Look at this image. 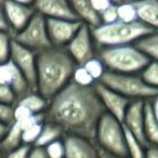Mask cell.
I'll return each mask as SVG.
<instances>
[{
    "mask_svg": "<svg viewBox=\"0 0 158 158\" xmlns=\"http://www.w3.org/2000/svg\"><path fill=\"white\" fill-rule=\"evenodd\" d=\"M94 142L99 148L105 151L112 157L129 156L123 123L107 112L104 113L100 118Z\"/></svg>",
    "mask_w": 158,
    "mask_h": 158,
    "instance_id": "5b68a950",
    "label": "cell"
},
{
    "mask_svg": "<svg viewBox=\"0 0 158 158\" xmlns=\"http://www.w3.org/2000/svg\"><path fill=\"white\" fill-rule=\"evenodd\" d=\"M63 142L67 158H95L99 156L97 143L84 136L65 134Z\"/></svg>",
    "mask_w": 158,
    "mask_h": 158,
    "instance_id": "5bb4252c",
    "label": "cell"
},
{
    "mask_svg": "<svg viewBox=\"0 0 158 158\" xmlns=\"http://www.w3.org/2000/svg\"><path fill=\"white\" fill-rule=\"evenodd\" d=\"M2 9L12 33H18L26 26L36 10L33 5L15 2L13 0H2Z\"/></svg>",
    "mask_w": 158,
    "mask_h": 158,
    "instance_id": "7c38bea8",
    "label": "cell"
},
{
    "mask_svg": "<svg viewBox=\"0 0 158 158\" xmlns=\"http://www.w3.org/2000/svg\"><path fill=\"white\" fill-rule=\"evenodd\" d=\"M106 112L93 86H80L70 80L49 101L44 120L60 126L65 134L95 141L98 123Z\"/></svg>",
    "mask_w": 158,
    "mask_h": 158,
    "instance_id": "6da1fadb",
    "label": "cell"
},
{
    "mask_svg": "<svg viewBox=\"0 0 158 158\" xmlns=\"http://www.w3.org/2000/svg\"><path fill=\"white\" fill-rule=\"evenodd\" d=\"M144 133L149 144H158V119L154 113L151 99L144 104Z\"/></svg>",
    "mask_w": 158,
    "mask_h": 158,
    "instance_id": "d6986e66",
    "label": "cell"
},
{
    "mask_svg": "<svg viewBox=\"0 0 158 158\" xmlns=\"http://www.w3.org/2000/svg\"><path fill=\"white\" fill-rule=\"evenodd\" d=\"M9 33L10 31H0V63H5L10 60L12 36Z\"/></svg>",
    "mask_w": 158,
    "mask_h": 158,
    "instance_id": "f1b7e54d",
    "label": "cell"
},
{
    "mask_svg": "<svg viewBox=\"0 0 158 158\" xmlns=\"http://www.w3.org/2000/svg\"><path fill=\"white\" fill-rule=\"evenodd\" d=\"M144 104L145 100H131L126 110L123 123L139 139L142 145L146 147L149 144L144 133Z\"/></svg>",
    "mask_w": 158,
    "mask_h": 158,
    "instance_id": "4fadbf2b",
    "label": "cell"
},
{
    "mask_svg": "<svg viewBox=\"0 0 158 158\" xmlns=\"http://www.w3.org/2000/svg\"><path fill=\"white\" fill-rule=\"evenodd\" d=\"M16 101H18V97L13 89L8 85L0 84V102L14 104L16 103Z\"/></svg>",
    "mask_w": 158,
    "mask_h": 158,
    "instance_id": "d6a6232c",
    "label": "cell"
},
{
    "mask_svg": "<svg viewBox=\"0 0 158 158\" xmlns=\"http://www.w3.org/2000/svg\"><path fill=\"white\" fill-rule=\"evenodd\" d=\"M47 153L50 158H61L65 157V146L63 140H54L46 146Z\"/></svg>",
    "mask_w": 158,
    "mask_h": 158,
    "instance_id": "4dcf8cb0",
    "label": "cell"
},
{
    "mask_svg": "<svg viewBox=\"0 0 158 158\" xmlns=\"http://www.w3.org/2000/svg\"><path fill=\"white\" fill-rule=\"evenodd\" d=\"M1 3H2V0H0V5H1Z\"/></svg>",
    "mask_w": 158,
    "mask_h": 158,
    "instance_id": "ee69618b",
    "label": "cell"
},
{
    "mask_svg": "<svg viewBox=\"0 0 158 158\" xmlns=\"http://www.w3.org/2000/svg\"><path fill=\"white\" fill-rule=\"evenodd\" d=\"M10 59L26 78L31 91H37V63L36 51L19 44L12 37Z\"/></svg>",
    "mask_w": 158,
    "mask_h": 158,
    "instance_id": "ba28073f",
    "label": "cell"
},
{
    "mask_svg": "<svg viewBox=\"0 0 158 158\" xmlns=\"http://www.w3.org/2000/svg\"><path fill=\"white\" fill-rule=\"evenodd\" d=\"M154 31L155 29L140 20L132 22L117 20L113 23H101L99 26L91 27V34L98 47L131 44Z\"/></svg>",
    "mask_w": 158,
    "mask_h": 158,
    "instance_id": "3957f363",
    "label": "cell"
},
{
    "mask_svg": "<svg viewBox=\"0 0 158 158\" xmlns=\"http://www.w3.org/2000/svg\"><path fill=\"white\" fill-rule=\"evenodd\" d=\"M64 131L60 126L55 125L50 121H44V126H42L41 132H40L39 136L36 140V142L34 144L36 145H41V146H47L49 143H51L52 141L57 140L62 135H64Z\"/></svg>",
    "mask_w": 158,
    "mask_h": 158,
    "instance_id": "603a6c76",
    "label": "cell"
},
{
    "mask_svg": "<svg viewBox=\"0 0 158 158\" xmlns=\"http://www.w3.org/2000/svg\"><path fill=\"white\" fill-rule=\"evenodd\" d=\"M99 81L130 100L153 99L158 94V88L148 86L141 76L134 74L117 73L106 69Z\"/></svg>",
    "mask_w": 158,
    "mask_h": 158,
    "instance_id": "8992f818",
    "label": "cell"
},
{
    "mask_svg": "<svg viewBox=\"0 0 158 158\" xmlns=\"http://www.w3.org/2000/svg\"><path fill=\"white\" fill-rule=\"evenodd\" d=\"M94 88L98 95L101 99L106 112L112 114L116 117L118 120L123 123V117H125L126 110L128 105L130 104L131 100L126 98L125 95L120 94L117 91L113 90L112 88L105 86L101 81H97L94 84Z\"/></svg>",
    "mask_w": 158,
    "mask_h": 158,
    "instance_id": "8fae6325",
    "label": "cell"
},
{
    "mask_svg": "<svg viewBox=\"0 0 158 158\" xmlns=\"http://www.w3.org/2000/svg\"><path fill=\"white\" fill-rule=\"evenodd\" d=\"M37 92L50 101L72 80L77 66L65 47H49L36 52Z\"/></svg>",
    "mask_w": 158,
    "mask_h": 158,
    "instance_id": "7a4b0ae2",
    "label": "cell"
},
{
    "mask_svg": "<svg viewBox=\"0 0 158 158\" xmlns=\"http://www.w3.org/2000/svg\"><path fill=\"white\" fill-rule=\"evenodd\" d=\"M13 1L19 3H24V5H33L34 3V0H13Z\"/></svg>",
    "mask_w": 158,
    "mask_h": 158,
    "instance_id": "b9f144b4",
    "label": "cell"
},
{
    "mask_svg": "<svg viewBox=\"0 0 158 158\" xmlns=\"http://www.w3.org/2000/svg\"><path fill=\"white\" fill-rule=\"evenodd\" d=\"M31 148V144H26V143H22L20 146L16 147L14 151H12L10 154H8V157L12 158H25L28 157L29 152Z\"/></svg>",
    "mask_w": 158,
    "mask_h": 158,
    "instance_id": "e575fe53",
    "label": "cell"
},
{
    "mask_svg": "<svg viewBox=\"0 0 158 158\" xmlns=\"http://www.w3.org/2000/svg\"><path fill=\"white\" fill-rule=\"evenodd\" d=\"M80 20L47 18V31L53 47H66L82 25Z\"/></svg>",
    "mask_w": 158,
    "mask_h": 158,
    "instance_id": "30bf717a",
    "label": "cell"
},
{
    "mask_svg": "<svg viewBox=\"0 0 158 158\" xmlns=\"http://www.w3.org/2000/svg\"><path fill=\"white\" fill-rule=\"evenodd\" d=\"M65 48L77 65H84L88 60L95 56L94 40L91 34V27L87 23H82L76 35L66 44Z\"/></svg>",
    "mask_w": 158,
    "mask_h": 158,
    "instance_id": "9c48e42d",
    "label": "cell"
},
{
    "mask_svg": "<svg viewBox=\"0 0 158 158\" xmlns=\"http://www.w3.org/2000/svg\"><path fill=\"white\" fill-rule=\"evenodd\" d=\"M16 103L26 106L33 113H44L48 107L49 101L44 99L40 93H36V91H29L21 97Z\"/></svg>",
    "mask_w": 158,
    "mask_h": 158,
    "instance_id": "44dd1931",
    "label": "cell"
},
{
    "mask_svg": "<svg viewBox=\"0 0 158 158\" xmlns=\"http://www.w3.org/2000/svg\"><path fill=\"white\" fill-rule=\"evenodd\" d=\"M123 132H125V139H126V145L129 156L135 158H143L145 157V147L142 145V143L139 141V139L126 127L123 123Z\"/></svg>",
    "mask_w": 158,
    "mask_h": 158,
    "instance_id": "cb8c5ba5",
    "label": "cell"
},
{
    "mask_svg": "<svg viewBox=\"0 0 158 158\" xmlns=\"http://www.w3.org/2000/svg\"><path fill=\"white\" fill-rule=\"evenodd\" d=\"M72 80L80 86H93L97 82L84 65L76 66L74 73H73Z\"/></svg>",
    "mask_w": 158,
    "mask_h": 158,
    "instance_id": "4316f807",
    "label": "cell"
},
{
    "mask_svg": "<svg viewBox=\"0 0 158 158\" xmlns=\"http://www.w3.org/2000/svg\"><path fill=\"white\" fill-rule=\"evenodd\" d=\"M112 1H113L114 3H117V5H118V3H120L121 1H123V0H112Z\"/></svg>",
    "mask_w": 158,
    "mask_h": 158,
    "instance_id": "7bdbcfd3",
    "label": "cell"
},
{
    "mask_svg": "<svg viewBox=\"0 0 158 158\" xmlns=\"http://www.w3.org/2000/svg\"><path fill=\"white\" fill-rule=\"evenodd\" d=\"M29 158H48V153H47L46 146H41V145H36L33 144L29 152Z\"/></svg>",
    "mask_w": 158,
    "mask_h": 158,
    "instance_id": "d590c367",
    "label": "cell"
},
{
    "mask_svg": "<svg viewBox=\"0 0 158 158\" xmlns=\"http://www.w3.org/2000/svg\"><path fill=\"white\" fill-rule=\"evenodd\" d=\"M70 7L80 21L87 23L89 26L94 27L101 24V16L93 9L91 0H68Z\"/></svg>",
    "mask_w": 158,
    "mask_h": 158,
    "instance_id": "ac0fdd59",
    "label": "cell"
},
{
    "mask_svg": "<svg viewBox=\"0 0 158 158\" xmlns=\"http://www.w3.org/2000/svg\"><path fill=\"white\" fill-rule=\"evenodd\" d=\"M0 84L11 87L18 100L31 91L26 78L11 59L5 63H0Z\"/></svg>",
    "mask_w": 158,
    "mask_h": 158,
    "instance_id": "9a60e30c",
    "label": "cell"
},
{
    "mask_svg": "<svg viewBox=\"0 0 158 158\" xmlns=\"http://www.w3.org/2000/svg\"><path fill=\"white\" fill-rule=\"evenodd\" d=\"M44 123H35V125L27 127L22 130V142L26 144H34L41 132Z\"/></svg>",
    "mask_w": 158,
    "mask_h": 158,
    "instance_id": "f546056e",
    "label": "cell"
},
{
    "mask_svg": "<svg viewBox=\"0 0 158 158\" xmlns=\"http://www.w3.org/2000/svg\"><path fill=\"white\" fill-rule=\"evenodd\" d=\"M13 39L36 52L51 47L47 31V18L36 11L26 26L14 34Z\"/></svg>",
    "mask_w": 158,
    "mask_h": 158,
    "instance_id": "52a82bcc",
    "label": "cell"
},
{
    "mask_svg": "<svg viewBox=\"0 0 158 158\" xmlns=\"http://www.w3.org/2000/svg\"><path fill=\"white\" fill-rule=\"evenodd\" d=\"M151 102H152V106H153L154 113H155L156 117H157V119H158V94L155 95L153 99H151Z\"/></svg>",
    "mask_w": 158,
    "mask_h": 158,
    "instance_id": "60d3db41",
    "label": "cell"
},
{
    "mask_svg": "<svg viewBox=\"0 0 158 158\" xmlns=\"http://www.w3.org/2000/svg\"><path fill=\"white\" fill-rule=\"evenodd\" d=\"M112 3H114L112 0H91V5H92L93 9L101 14L106 8L110 7Z\"/></svg>",
    "mask_w": 158,
    "mask_h": 158,
    "instance_id": "8d00e7d4",
    "label": "cell"
},
{
    "mask_svg": "<svg viewBox=\"0 0 158 158\" xmlns=\"http://www.w3.org/2000/svg\"><path fill=\"white\" fill-rule=\"evenodd\" d=\"M134 44L151 60L158 62V31L145 35L135 41Z\"/></svg>",
    "mask_w": 158,
    "mask_h": 158,
    "instance_id": "7402d4cb",
    "label": "cell"
},
{
    "mask_svg": "<svg viewBox=\"0 0 158 158\" xmlns=\"http://www.w3.org/2000/svg\"><path fill=\"white\" fill-rule=\"evenodd\" d=\"M0 31H11L10 26L8 24V21L6 19L5 12H3L2 6L0 5Z\"/></svg>",
    "mask_w": 158,
    "mask_h": 158,
    "instance_id": "f35d334b",
    "label": "cell"
},
{
    "mask_svg": "<svg viewBox=\"0 0 158 158\" xmlns=\"http://www.w3.org/2000/svg\"><path fill=\"white\" fill-rule=\"evenodd\" d=\"M117 11H118L119 20L121 21L132 22V21L139 20L136 9L131 0H123L120 3L117 5Z\"/></svg>",
    "mask_w": 158,
    "mask_h": 158,
    "instance_id": "484cf974",
    "label": "cell"
},
{
    "mask_svg": "<svg viewBox=\"0 0 158 158\" xmlns=\"http://www.w3.org/2000/svg\"><path fill=\"white\" fill-rule=\"evenodd\" d=\"M141 78L148 86L158 88V62L151 60L148 64L141 70Z\"/></svg>",
    "mask_w": 158,
    "mask_h": 158,
    "instance_id": "d4e9b609",
    "label": "cell"
},
{
    "mask_svg": "<svg viewBox=\"0 0 158 158\" xmlns=\"http://www.w3.org/2000/svg\"><path fill=\"white\" fill-rule=\"evenodd\" d=\"M98 57L108 70L127 74L141 72L151 62V59L135 44H130L99 47Z\"/></svg>",
    "mask_w": 158,
    "mask_h": 158,
    "instance_id": "277c9868",
    "label": "cell"
},
{
    "mask_svg": "<svg viewBox=\"0 0 158 158\" xmlns=\"http://www.w3.org/2000/svg\"><path fill=\"white\" fill-rule=\"evenodd\" d=\"M9 128H10L9 125H7V123H2V121H0V141L2 140L3 136L6 135V133L8 132Z\"/></svg>",
    "mask_w": 158,
    "mask_h": 158,
    "instance_id": "ab89813d",
    "label": "cell"
},
{
    "mask_svg": "<svg viewBox=\"0 0 158 158\" xmlns=\"http://www.w3.org/2000/svg\"><path fill=\"white\" fill-rule=\"evenodd\" d=\"M86 69L90 73V75L95 79V81H99L101 77L106 72V67L104 63L99 59L98 56H93L92 59L88 60L86 63L84 64Z\"/></svg>",
    "mask_w": 158,
    "mask_h": 158,
    "instance_id": "83f0119b",
    "label": "cell"
},
{
    "mask_svg": "<svg viewBox=\"0 0 158 158\" xmlns=\"http://www.w3.org/2000/svg\"><path fill=\"white\" fill-rule=\"evenodd\" d=\"M0 121L11 126L14 123V104L0 102Z\"/></svg>",
    "mask_w": 158,
    "mask_h": 158,
    "instance_id": "1f68e13d",
    "label": "cell"
},
{
    "mask_svg": "<svg viewBox=\"0 0 158 158\" xmlns=\"http://www.w3.org/2000/svg\"><path fill=\"white\" fill-rule=\"evenodd\" d=\"M101 22L104 24L107 23H113L115 21L119 20L118 18V11H117V3H112L108 8H106L101 14Z\"/></svg>",
    "mask_w": 158,
    "mask_h": 158,
    "instance_id": "836d02e7",
    "label": "cell"
},
{
    "mask_svg": "<svg viewBox=\"0 0 158 158\" xmlns=\"http://www.w3.org/2000/svg\"><path fill=\"white\" fill-rule=\"evenodd\" d=\"M33 6L46 18L79 20L68 0H34Z\"/></svg>",
    "mask_w": 158,
    "mask_h": 158,
    "instance_id": "2e32d148",
    "label": "cell"
},
{
    "mask_svg": "<svg viewBox=\"0 0 158 158\" xmlns=\"http://www.w3.org/2000/svg\"><path fill=\"white\" fill-rule=\"evenodd\" d=\"M22 128L14 121L9 130L0 141V155H7L22 144Z\"/></svg>",
    "mask_w": 158,
    "mask_h": 158,
    "instance_id": "ffe728a7",
    "label": "cell"
},
{
    "mask_svg": "<svg viewBox=\"0 0 158 158\" xmlns=\"http://www.w3.org/2000/svg\"><path fill=\"white\" fill-rule=\"evenodd\" d=\"M145 157L158 158V144H148L145 147Z\"/></svg>",
    "mask_w": 158,
    "mask_h": 158,
    "instance_id": "74e56055",
    "label": "cell"
},
{
    "mask_svg": "<svg viewBox=\"0 0 158 158\" xmlns=\"http://www.w3.org/2000/svg\"><path fill=\"white\" fill-rule=\"evenodd\" d=\"M138 19L155 31H158V0H131Z\"/></svg>",
    "mask_w": 158,
    "mask_h": 158,
    "instance_id": "e0dca14e",
    "label": "cell"
}]
</instances>
